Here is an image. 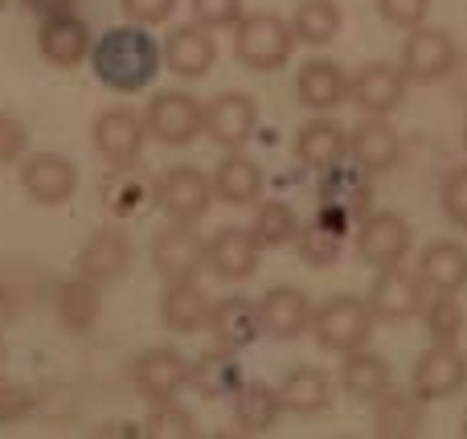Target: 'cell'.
<instances>
[{
  "instance_id": "6da1fadb",
  "label": "cell",
  "mask_w": 467,
  "mask_h": 439,
  "mask_svg": "<svg viewBox=\"0 0 467 439\" xmlns=\"http://www.w3.org/2000/svg\"><path fill=\"white\" fill-rule=\"evenodd\" d=\"M161 62L164 54L152 41V33H144V25H115L90 49L95 78L115 95H136V90L152 87Z\"/></svg>"
},
{
  "instance_id": "9c48e42d",
  "label": "cell",
  "mask_w": 467,
  "mask_h": 439,
  "mask_svg": "<svg viewBox=\"0 0 467 439\" xmlns=\"http://www.w3.org/2000/svg\"><path fill=\"white\" fill-rule=\"evenodd\" d=\"M152 267L164 284H185L205 271V238L193 222H169V230L152 238Z\"/></svg>"
},
{
  "instance_id": "1f68e13d",
  "label": "cell",
  "mask_w": 467,
  "mask_h": 439,
  "mask_svg": "<svg viewBox=\"0 0 467 439\" xmlns=\"http://www.w3.org/2000/svg\"><path fill=\"white\" fill-rule=\"evenodd\" d=\"M279 399L291 415H320L332 407V378L320 366H296L279 382Z\"/></svg>"
},
{
  "instance_id": "5b68a950",
  "label": "cell",
  "mask_w": 467,
  "mask_h": 439,
  "mask_svg": "<svg viewBox=\"0 0 467 439\" xmlns=\"http://www.w3.org/2000/svg\"><path fill=\"white\" fill-rule=\"evenodd\" d=\"M353 246H357V259L365 267H394V263H406V255L414 251V235H410V222L394 210H369L357 218L353 230Z\"/></svg>"
},
{
  "instance_id": "b9f144b4",
  "label": "cell",
  "mask_w": 467,
  "mask_h": 439,
  "mask_svg": "<svg viewBox=\"0 0 467 439\" xmlns=\"http://www.w3.org/2000/svg\"><path fill=\"white\" fill-rule=\"evenodd\" d=\"M439 210L455 230H467V164H455L439 181Z\"/></svg>"
},
{
  "instance_id": "e575fe53",
  "label": "cell",
  "mask_w": 467,
  "mask_h": 439,
  "mask_svg": "<svg viewBox=\"0 0 467 439\" xmlns=\"http://www.w3.org/2000/svg\"><path fill=\"white\" fill-rule=\"evenodd\" d=\"M320 202H337V205H348V210L361 218L365 214V202H369V172L361 164H332V169L320 172Z\"/></svg>"
},
{
  "instance_id": "4316f807",
  "label": "cell",
  "mask_w": 467,
  "mask_h": 439,
  "mask_svg": "<svg viewBox=\"0 0 467 439\" xmlns=\"http://www.w3.org/2000/svg\"><path fill=\"white\" fill-rule=\"evenodd\" d=\"M345 156H348V131L328 115H316L296 131V161L307 164V169L324 172L337 161H345Z\"/></svg>"
},
{
  "instance_id": "603a6c76",
  "label": "cell",
  "mask_w": 467,
  "mask_h": 439,
  "mask_svg": "<svg viewBox=\"0 0 467 439\" xmlns=\"http://www.w3.org/2000/svg\"><path fill=\"white\" fill-rule=\"evenodd\" d=\"M205 329L213 333V341L226 345V350H246L263 337V320H258V304L246 296H226V300L210 304V320Z\"/></svg>"
},
{
  "instance_id": "60d3db41",
  "label": "cell",
  "mask_w": 467,
  "mask_h": 439,
  "mask_svg": "<svg viewBox=\"0 0 467 439\" xmlns=\"http://www.w3.org/2000/svg\"><path fill=\"white\" fill-rule=\"evenodd\" d=\"M144 435L152 439H193L197 435V419L185 407H177V399L152 402V415L144 419Z\"/></svg>"
},
{
  "instance_id": "ac0fdd59",
  "label": "cell",
  "mask_w": 467,
  "mask_h": 439,
  "mask_svg": "<svg viewBox=\"0 0 467 439\" xmlns=\"http://www.w3.org/2000/svg\"><path fill=\"white\" fill-rule=\"evenodd\" d=\"M312 300L307 292L291 284H275L271 292H263L258 300V320H263V333L275 337V341H296L312 329Z\"/></svg>"
},
{
  "instance_id": "d4e9b609",
  "label": "cell",
  "mask_w": 467,
  "mask_h": 439,
  "mask_svg": "<svg viewBox=\"0 0 467 439\" xmlns=\"http://www.w3.org/2000/svg\"><path fill=\"white\" fill-rule=\"evenodd\" d=\"M414 271L431 292H463L467 287V246L460 238H435L422 246Z\"/></svg>"
},
{
  "instance_id": "277c9868",
  "label": "cell",
  "mask_w": 467,
  "mask_h": 439,
  "mask_svg": "<svg viewBox=\"0 0 467 439\" xmlns=\"http://www.w3.org/2000/svg\"><path fill=\"white\" fill-rule=\"evenodd\" d=\"M460 70V46L451 41V33L439 25H414L402 41V74L419 87H435V82L451 78Z\"/></svg>"
},
{
  "instance_id": "f6af8a7d",
  "label": "cell",
  "mask_w": 467,
  "mask_h": 439,
  "mask_svg": "<svg viewBox=\"0 0 467 439\" xmlns=\"http://www.w3.org/2000/svg\"><path fill=\"white\" fill-rule=\"evenodd\" d=\"M29 152V131H25L21 120L0 111V164H16Z\"/></svg>"
},
{
  "instance_id": "2e32d148",
  "label": "cell",
  "mask_w": 467,
  "mask_h": 439,
  "mask_svg": "<svg viewBox=\"0 0 467 439\" xmlns=\"http://www.w3.org/2000/svg\"><path fill=\"white\" fill-rule=\"evenodd\" d=\"M205 271L218 276L222 284H242L258 271V243L250 226H222L205 243Z\"/></svg>"
},
{
  "instance_id": "7bdbcfd3",
  "label": "cell",
  "mask_w": 467,
  "mask_h": 439,
  "mask_svg": "<svg viewBox=\"0 0 467 439\" xmlns=\"http://www.w3.org/2000/svg\"><path fill=\"white\" fill-rule=\"evenodd\" d=\"M193 21L205 29H234L242 21V0H189Z\"/></svg>"
},
{
  "instance_id": "5bb4252c",
  "label": "cell",
  "mask_w": 467,
  "mask_h": 439,
  "mask_svg": "<svg viewBox=\"0 0 467 439\" xmlns=\"http://www.w3.org/2000/svg\"><path fill=\"white\" fill-rule=\"evenodd\" d=\"M406 90H410V78L402 74V66L389 62H365L348 78V99L365 115H394L406 103Z\"/></svg>"
},
{
  "instance_id": "4fadbf2b",
  "label": "cell",
  "mask_w": 467,
  "mask_h": 439,
  "mask_svg": "<svg viewBox=\"0 0 467 439\" xmlns=\"http://www.w3.org/2000/svg\"><path fill=\"white\" fill-rule=\"evenodd\" d=\"M189 366L193 361L177 350H148L131 361V386L144 402H164V399H177L181 391L189 386Z\"/></svg>"
},
{
  "instance_id": "f1b7e54d",
  "label": "cell",
  "mask_w": 467,
  "mask_h": 439,
  "mask_svg": "<svg viewBox=\"0 0 467 439\" xmlns=\"http://www.w3.org/2000/svg\"><path fill=\"white\" fill-rule=\"evenodd\" d=\"M213 197L226 205H254L258 197H263V169H258L254 161H250L242 148H234L226 161L213 169Z\"/></svg>"
},
{
  "instance_id": "484cf974",
  "label": "cell",
  "mask_w": 467,
  "mask_h": 439,
  "mask_svg": "<svg viewBox=\"0 0 467 439\" xmlns=\"http://www.w3.org/2000/svg\"><path fill=\"white\" fill-rule=\"evenodd\" d=\"M422 423H427V411L414 391L389 386L386 394L373 399V435L378 439H414L422 435Z\"/></svg>"
},
{
  "instance_id": "ffe728a7",
  "label": "cell",
  "mask_w": 467,
  "mask_h": 439,
  "mask_svg": "<svg viewBox=\"0 0 467 439\" xmlns=\"http://www.w3.org/2000/svg\"><path fill=\"white\" fill-rule=\"evenodd\" d=\"M164 66L181 78H205L218 62V41H213V29L205 25H177V29L164 37Z\"/></svg>"
},
{
  "instance_id": "8fae6325",
  "label": "cell",
  "mask_w": 467,
  "mask_h": 439,
  "mask_svg": "<svg viewBox=\"0 0 467 439\" xmlns=\"http://www.w3.org/2000/svg\"><path fill=\"white\" fill-rule=\"evenodd\" d=\"M258 128V103L254 95L246 90H226V95L210 99L205 103V123H202V136H210L218 148H246V140L254 136Z\"/></svg>"
},
{
  "instance_id": "7dc6e473",
  "label": "cell",
  "mask_w": 467,
  "mask_h": 439,
  "mask_svg": "<svg viewBox=\"0 0 467 439\" xmlns=\"http://www.w3.org/2000/svg\"><path fill=\"white\" fill-rule=\"evenodd\" d=\"M29 411H33V391L0 382V423H8V419H25Z\"/></svg>"
},
{
  "instance_id": "8d00e7d4",
  "label": "cell",
  "mask_w": 467,
  "mask_h": 439,
  "mask_svg": "<svg viewBox=\"0 0 467 439\" xmlns=\"http://www.w3.org/2000/svg\"><path fill=\"white\" fill-rule=\"evenodd\" d=\"M250 235H254L258 251H279V246L296 243L299 235V214L287 202H258L254 222H250Z\"/></svg>"
},
{
  "instance_id": "ee69618b",
  "label": "cell",
  "mask_w": 467,
  "mask_h": 439,
  "mask_svg": "<svg viewBox=\"0 0 467 439\" xmlns=\"http://www.w3.org/2000/svg\"><path fill=\"white\" fill-rule=\"evenodd\" d=\"M431 13V0H378V16L398 29H414Z\"/></svg>"
},
{
  "instance_id": "bcb514c9",
  "label": "cell",
  "mask_w": 467,
  "mask_h": 439,
  "mask_svg": "<svg viewBox=\"0 0 467 439\" xmlns=\"http://www.w3.org/2000/svg\"><path fill=\"white\" fill-rule=\"evenodd\" d=\"M123 16H128L131 25H164L172 16V8H177V0H119Z\"/></svg>"
},
{
  "instance_id": "cb8c5ba5",
  "label": "cell",
  "mask_w": 467,
  "mask_h": 439,
  "mask_svg": "<svg viewBox=\"0 0 467 439\" xmlns=\"http://www.w3.org/2000/svg\"><path fill=\"white\" fill-rule=\"evenodd\" d=\"M54 317L70 333H90L99 325V317H103V284H95L87 276L62 279L54 287Z\"/></svg>"
},
{
  "instance_id": "d6986e66",
  "label": "cell",
  "mask_w": 467,
  "mask_h": 439,
  "mask_svg": "<svg viewBox=\"0 0 467 439\" xmlns=\"http://www.w3.org/2000/svg\"><path fill=\"white\" fill-rule=\"evenodd\" d=\"M144 140H148V128L136 111L128 107H107L103 115L95 120V148L107 164H136L140 152H144Z\"/></svg>"
},
{
  "instance_id": "f546056e",
  "label": "cell",
  "mask_w": 467,
  "mask_h": 439,
  "mask_svg": "<svg viewBox=\"0 0 467 439\" xmlns=\"http://www.w3.org/2000/svg\"><path fill=\"white\" fill-rule=\"evenodd\" d=\"M205 320H210V296L197 287V279L185 284H164L161 296V325L172 333H202Z\"/></svg>"
},
{
  "instance_id": "9a60e30c",
  "label": "cell",
  "mask_w": 467,
  "mask_h": 439,
  "mask_svg": "<svg viewBox=\"0 0 467 439\" xmlns=\"http://www.w3.org/2000/svg\"><path fill=\"white\" fill-rule=\"evenodd\" d=\"M348 156L361 164L369 177L398 169L402 161V136L394 131L389 115H365L353 131H348Z\"/></svg>"
},
{
  "instance_id": "816d5d0a",
  "label": "cell",
  "mask_w": 467,
  "mask_h": 439,
  "mask_svg": "<svg viewBox=\"0 0 467 439\" xmlns=\"http://www.w3.org/2000/svg\"><path fill=\"white\" fill-rule=\"evenodd\" d=\"M463 148H467V128H463Z\"/></svg>"
},
{
  "instance_id": "681fc988",
  "label": "cell",
  "mask_w": 467,
  "mask_h": 439,
  "mask_svg": "<svg viewBox=\"0 0 467 439\" xmlns=\"http://www.w3.org/2000/svg\"><path fill=\"white\" fill-rule=\"evenodd\" d=\"M460 435H463V439H467V419H463V427H460Z\"/></svg>"
},
{
  "instance_id": "3957f363",
  "label": "cell",
  "mask_w": 467,
  "mask_h": 439,
  "mask_svg": "<svg viewBox=\"0 0 467 439\" xmlns=\"http://www.w3.org/2000/svg\"><path fill=\"white\" fill-rule=\"evenodd\" d=\"M373 325H378V317H373L369 300L340 292V296H328V300L312 312V329H307V333L316 337V345H320L324 353H340V358H345L348 350L369 345Z\"/></svg>"
},
{
  "instance_id": "f35d334b",
  "label": "cell",
  "mask_w": 467,
  "mask_h": 439,
  "mask_svg": "<svg viewBox=\"0 0 467 439\" xmlns=\"http://www.w3.org/2000/svg\"><path fill=\"white\" fill-rule=\"evenodd\" d=\"M296 251H299V259L307 263V267H332V263L345 255V235H337V230H328V226H320V222H307V226H299V235H296Z\"/></svg>"
},
{
  "instance_id": "ba28073f",
  "label": "cell",
  "mask_w": 467,
  "mask_h": 439,
  "mask_svg": "<svg viewBox=\"0 0 467 439\" xmlns=\"http://www.w3.org/2000/svg\"><path fill=\"white\" fill-rule=\"evenodd\" d=\"M205 107L197 103L189 90H161L144 111V128L152 140H161L164 148H185L202 136Z\"/></svg>"
},
{
  "instance_id": "30bf717a",
  "label": "cell",
  "mask_w": 467,
  "mask_h": 439,
  "mask_svg": "<svg viewBox=\"0 0 467 439\" xmlns=\"http://www.w3.org/2000/svg\"><path fill=\"white\" fill-rule=\"evenodd\" d=\"M213 202V181L193 164H177L156 181V205L169 222H202Z\"/></svg>"
},
{
  "instance_id": "4dcf8cb0",
  "label": "cell",
  "mask_w": 467,
  "mask_h": 439,
  "mask_svg": "<svg viewBox=\"0 0 467 439\" xmlns=\"http://www.w3.org/2000/svg\"><path fill=\"white\" fill-rule=\"evenodd\" d=\"M340 386H345L348 399L373 402L378 394H386L394 386V374H389L386 358H378V353H369L361 345V350H348L345 361H340Z\"/></svg>"
},
{
  "instance_id": "52a82bcc",
  "label": "cell",
  "mask_w": 467,
  "mask_h": 439,
  "mask_svg": "<svg viewBox=\"0 0 467 439\" xmlns=\"http://www.w3.org/2000/svg\"><path fill=\"white\" fill-rule=\"evenodd\" d=\"M427 296L431 287L422 284V276L414 267H406V263H394V267H378V276H373V287H369V308L378 320H386V325H398V320H414L422 317V308H427Z\"/></svg>"
},
{
  "instance_id": "d6a6232c",
  "label": "cell",
  "mask_w": 467,
  "mask_h": 439,
  "mask_svg": "<svg viewBox=\"0 0 467 439\" xmlns=\"http://www.w3.org/2000/svg\"><path fill=\"white\" fill-rule=\"evenodd\" d=\"M189 386L205 394V399H222V394H234L242 386V370L234 361V350L218 345V350H205L202 358L189 366Z\"/></svg>"
},
{
  "instance_id": "836d02e7",
  "label": "cell",
  "mask_w": 467,
  "mask_h": 439,
  "mask_svg": "<svg viewBox=\"0 0 467 439\" xmlns=\"http://www.w3.org/2000/svg\"><path fill=\"white\" fill-rule=\"evenodd\" d=\"M340 5L337 0H299L296 13H291V29H296V41L304 46H328L340 33Z\"/></svg>"
},
{
  "instance_id": "ab89813d",
  "label": "cell",
  "mask_w": 467,
  "mask_h": 439,
  "mask_svg": "<svg viewBox=\"0 0 467 439\" xmlns=\"http://www.w3.org/2000/svg\"><path fill=\"white\" fill-rule=\"evenodd\" d=\"M455 296L460 292H431L427 296L422 320H427V329H431L435 341H460V333H463V308H460Z\"/></svg>"
},
{
  "instance_id": "44dd1931",
  "label": "cell",
  "mask_w": 467,
  "mask_h": 439,
  "mask_svg": "<svg viewBox=\"0 0 467 439\" xmlns=\"http://www.w3.org/2000/svg\"><path fill=\"white\" fill-rule=\"evenodd\" d=\"M37 49L46 62H54L57 70H74L82 57L90 54V29L82 16L74 13H54V16H41V29H37Z\"/></svg>"
},
{
  "instance_id": "f907efd6",
  "label": "cell",
  "mask_w": 467,
  "mask_h": 439,
  "mask_svg": "<svg viewBox=\"0 0 467 439\" xmlns=\"http://www.w3.org/2000/svg\"><path fill=\"white\" fill-rule=\"evenodd\" d=\"M5 5H8V0H0V13H5Z\"/></svg>"
},
{
  "instance_id": "d590c367",
  "label": "cell",
  "mask_w": 467,
  "mask_h": 439,
  "mask_svg": "<svg viewBox=\"0 0 467 439\" xmlns=\"http://www.w3.org/2000/svg\"><path fill=\"white\" fill-rule=\"evenodd\" d=\"M46 279L37 267H25V263H0V325L16 320L33 300L41 296Z\"/></svg>"
},
{
  "instance_id": "83f0119b",
  "label": "cell",
  "mask_w": 467,
  "mask_h": 439,
  "mask_svg": "<svg viewBox=\"0 0 467 439\" xmlns=\"http://www.w3.org/2000/svg\"><path fill=\"white\" fill-rule=\"evenodd\" d=\"M283 419V399L279 386L266 382H242L234 391V427L242 435H266Z\"/></svg>"
},
{
  "instance_id": "7402d4cb",
  "label": "cell",
  "mask_w": 467,
  "mask_h": 439,
  "mask_svg": "<svg viewBox=\"0 0 467 439\" xmlns=\"http://www.w3.org/2000/svg\"><path fill=\"white\" fill-rule=\"evenodd\" d=\"M296 99L316 115L337 111L340 103H348V74L332 57H312L296 74Z\"/></svg>"
},
{
  "instance_id": "8992f818",
  "label": "cell",
  "mask_w": 467,
  "mask_h": 439,
  "mask_svg": "<svg viewBox=\"0 0 467 439\" xmlns=\"http://www.w3.org/2000/svg\"><path fill=\"white\" fill-rule=\"evenodd\" d=\"M410 391L422 402H443L467 391V353L455 341H435L414 358Z\"/></svg>"
},
{
  "instance_id": "c3c4849f",
  "label": "cell",
  "mask_w": 467,
  "mask_h": 439,
  "mask_svg": "<svg viewBox=\"0 0 467 439\" xmlns=\"http://www.w3.org/2000/svg\"><path fill=\"white\" fill-rule=\"evenodd\" d=\"M21 5L37 16H54V13H70L74 0H21Z\"/></svg>"
},
{
  "instance_id": "7c38bea8",
  "label": "cell",
  "mask_w": 467,
  "mask_h": 439,
  "mask_svg": "<svg viewBox=\"0 0 467 439\" xmlns=\"http://www.w3.org/2000/svg\"><path fill=\"white\" fill-rule=\"evenodd\" d=\"M131 259H136V251H131L128 230H119V226H99L95 235L82 243L78 259H74V271L107 287V284H119V279L128 276V271H131Z\"/></svg>"
},
{
  "instance_id": "7a4b0ae2",
  "label": "cell",
  "mask_w": 467,
  "mask_h": 439,
  "mask_svg": "<svg viewBox=\"0 0 467 439\" xmlns=\"http://www.w3.org/2000/svg\"><path fill=\"white\" fill-rule=\"evenodd\" d=\"M296 29H291L287 16L279 13H242V21L234 25V57H238L246 70L271 74L283 70L296 54Z\"/></svg>"
},
{
  "instance_id": "e0dca14e",
  "label": "cell",
  "mask_w": 467,
  "mask_h": 439,
  "mask_svg": "<svg viewBox=\"0 0 467 439\" xmlns=\"http://www.w3.org/2000/svg\"><path fill=\"white\" fill-rule=\"evenodd\" d=\"M21 189L37 205H62L78 189V169L62 152H33L21 164Z\"/></svg>"
},
{
  "instance_id": "f5cc1de1",
  "label": "cell",
  "mask_w": 467,
  "mask_h": 439,
  "mask_svg": "<svg viewBox=\"0 0 467 439\" xmlns=\"http://www.w3.org/2000/svg\"><path fill=\"white\" fill-rule=\"evenodd\" d=\"M0 358H5V345H0Z\"/></svg>"
},
{
  "instance_id": "74e56055",
  "label": "cell",
  "mask_w": 467,
  "mask_h": 439,
  "mask_svg": "<svg viewBox=\"0 0 467 439\" xmlns=\"http://www.w3.org/2000/svg\"><path fill=\"white\" fill-rule=\"evenodd\" d=\"M148 197H156V185L148 189V181L136 172V164H115V172L103 185L107 210L119 214V218H131V214H140L148 205Z\"/></svg>"
}]
</instances>
